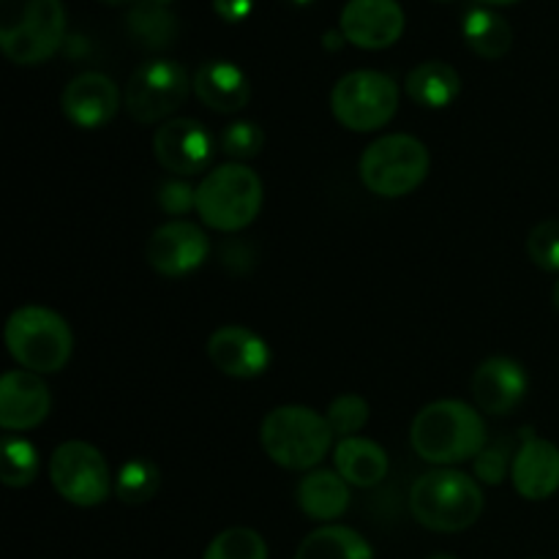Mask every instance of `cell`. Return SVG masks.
Listing matches in <instances>:
<instances>
[{"label": "cell", "mask_w": 559, "mask_h": 559, "mask_svg": "<svg viewBox=\"0 0 559 559\" xmlns=\"http://www.w3.org/2000/svg\"><path fill=\"white\" fill-rule=\"evenodd\" d=\"M191 85H194L197 98L207 109L222 115L240 112L251 98V85L246 71L240 66H235L233 60L224 58H213L200 63V69L191 76Z\"/></svg>", "instance_id": "obj_19"}, {"label": "cell", "mask_w": 559, "mask_h": 559, "mask_svg": "<svg viewBox=\"0 0 559 559\" xmlns=\"http://www.w3.org/2000/svg\"><path fill=\"white\" fill-rule=\"evenodd\" d=\"M298 508L314 522H336L349 508V484L331 469H314L298 484Z\"/></svg>", "instance_id": "obj_20"}, {"label": "cell", "mask_w": 559, "mask_h": 559, "mask_svg": "<svg viewBox=\"0 0 559 559\" xmlns=\"http://www.w3.org/2000/svg\"><path fill=\"white\" fill-rule=\"evenodd\" d=\"M484 489L459 469H431L415 480L409 491V511L415 522L431 533H462L484 513Z\"/></svg>", "instance_id": "obj_2"}, {"label": "cell", "mask_w": 559, "mask_h": 559, "mask_svg": "<svg viewBox=\"0 0 559 559\" xmlns=\"http://www.w3.org/2000/svg\"><path fill=\"white\" fill-rule=\"evenodd\" d=\"M295 559H374V551L358 530L325 524L300 540Z\"/></svg>", "instance_id": "obj_25"}, {"label": "cell", "mask_w": 559, "mask_h": 559, "mask_svg": "<svg viewBox=\"0 0 559 559\" xmlns=\"http://www.w3.org/2000/svg\"><path fill=\"white\" fill-rule=\"evenodd\" d=\"M260 445L273 464L284 469H314L333 445V429L325 415L300 404L271 409L260 426Z\"/></svg>", "instance_id": "obj_3"}, {"label": "cell", "mask_w": 559, "mask_h": 559, "mask_svg": "<svg viewBox=\"0 0 559 559\" xmlns=\"http://www.w3.org/2000/svg\"><path fill=\"white\" fill-rule=\"evenodd\" d=\"M207 358L222 374L235 380H254L271 366V347L251 328L224 325L207 338Z\"/></svg>", "instance_id": "obj_14"}, {"label": "cell", "mask_w": 559, "mask_h": 559, "mask_svg": "<svg viewBox=\"0 0 559 559\" xmlns=\"http://www.w3.org/2000/svg\"><path fill=\"white\" fill-rule=\"evenodd\" d=\"M126 31L142 49H167L178 38V16L156 0H136L126 14Z\"/></svg>", "instance_id": "obj_24"}, {"label": "cell", "mask_w": 559, "mask_h": 559, "mask_svg": "<svg viewBox=\"0 0 559 559\" xmlns=\"http://www.w3.org/2000/svg\"><path fill=\"white\" fill-rule=\"evenodd\" d=\"M63 38L66 9L60 0H0V47L11 63H44Z\"/></svg>", "instance_id": "obj_4"}, {"label": "cell", "mask_w": 559, "mask_h": 559, "mask_svg": "<svg viewBox=\"0 0 559 559\" xmlns=\"http://www.w3.org/2000/svg\"><path fill=\"white\" fill-rule=\"evenodd\" d=\"M49 409L52 396L41 374L25 369L5 371L0 380V426L5 431L36 429L47 420Z\"/></svg>", "instance_id": "obj_15"}, {"label": "cell", "mask_w": 559, "mask_h": 559, "mask_svg": "<svg viewBox=\"0 0 559 559\" xmlns=\"http://www.w3.org/2000/svg\"><path fill=\"white\" fill-rule=\"evenodd\" d=\"M440 3H451V0H440Z\"/></svg>", "instance_id": "obj_42"}, {"label": "cell", "mask_w": 559, "mask_h": 559, "mask_svg": "<svg viewBox=\"0 0 559 559\" xmlns=\"http://www.w3.org/2000/svg\"><path fill=\"white\" fill-rule=\"evenodd\" d=\"M102 3H109V5H134L136 0H102Z\"/></svg>", "instance_id": "obj_38"}, {"label": "cell", "mask_w": 559, "mask_h": 559, "mask_svg": "<svg viewBox=\"0 0 559 559\" xmlns=\"http://www.w3.org/2000/svg\"><path fill=\"white\" fill-rule=\"evenodd\" d=\"M218 147H222L224 156L243 164L249 158L260 156V151L265 147V131L251 123V120H235L218 134Z\"/></svg>", "instance_id": "obj_29"}, {"label": "cell", "mask_w": 559, "mask_h": 559, "mask_svg": "<svg viewBox=\"0 0 559 559\" xmlns=\"http://www.w3.org/2000/svg\"><path fill=\"white\" fill-rule=\"evenodd\" d=\"M49 480H52L55 491L76 508L102 506L109 491H115L104 453L82 440H71L55 448V453L49 456Z\"/></svg>", "instance_id": "obj_10"}, {"label": "cell", "mask_w": 559, "mask_h": 559, "mask_svg": "<svg viewBox=\"0 0 559 559\" xmlns=\"http://www.w3.org/2000/svg\"><path fill=\"white\" fill-rule=\"evenodd\" d=\"M413 451L424 462L451 467V464L469 462L486 445V424L480 413L456 399L431 402L415 415L409 426Z\"/></svg>", "instance_id": "obj_1"}, {"label": "cell", "mask_w": 559, "mask_h": 559, "mask_svg": "<svg viewBox=\"0 0 559 559\" xmlns=\"http://www.w3.org/2000/svg\"><path fill=\"white\" fill-rule=\"evenodd\" d=\"M265 186L260 175L238 162L211 169L197 186V213L202 224L218 233H240L262 211Z\"/></svg>", "instance_id": "obj_5"}, {"label": "cell", "mask_w": 559, "mask_h": 559, "mask_svg": "<svg viewBox=\"0 0 559 559\" xmlns=\"http://www.w3.org/2000/svg\"><path fill=\"white\" fill-rule=\"evenodd\" d=\"M158 205L169 216H183V213L197 207V189L191 183H186V180H167L158 189Z\"/></svg>", "instance_id": "obj_33"}, {"label": "cell", "mask_w": 559, "mask_h": 559, "mask_svg": "<svg viewBox=\"0 0 559 559\" xmlns=\"http://www.w3.org/2000/svg\"><path fill=\"white\" fill-rule=\"evenodd\" d=\"M254 9V0H213V11L222 16L224 22H243Z\"/></svg>", "instance_id": "obj_34"}, {"label": "cell", "mask_w": 559, "mask_h": 559, "mask_svg": "<svg viewBox=\"0 0 559 559\" xmlns=\"http://www.w3.org/2000/svg\"><path fill=\"white\" fill-rule=\"evenodd\" d=\"M331 109L344 129L358 134L385 129L399 109V85L385 71H349L333 85Z\"/></svg>", "instance_id": "obj_8"}, {"label": "cell", "mask_w": 559, "mask_h": 559, "mask_svg": "<svg viewBox=\"0 0 559 559\" xmlns=\"http://www.w3.org/2000/svg\"><path fill=\"white\" fill-rule=\"evenodd\" d=\"M338 27L355 47L388 49L402 38L404 11L399 0H347Z\"/></svg>", "instance_id": "obj_13"}, {"label": "cell", "mask_w": 559, "mask_h": 559, "mask_svg": "<svg viewBox=\"0 0 559 559\" xmlns=\"http://www.w3.org/2000/svg\"><path fill=\"white\" fill-rule=\"evenodd\" d=\"M551 298H555V309L559 311V282H557V287H555V295H551Z\"/></svg>", "instance_id": "obj_39"}, {"label": "cell", "mask_w": 559, "mask_h": 559, "mask_svg": "<svg viewBox=\"0 0 559 559\" xmlns=\"http://www.w3.org/2000/svg\"><path fill=\"white\" fill-rule=\"evenodd\" d=\"M462 36L475 55L497 60L511 49L513 27L500 11L489 5H469L462 16Z\"/></svg>", "instance_id": "obj_23"}, {"label": "cell", "mask_w": 559, "mask_h": 559, "mask_svg": "<svg viewBox=\"0 0 559 559\" xmlns=\"http://www.w3.org/2000/svg\"><path fill=\"white\" fill-rule=\"evenodd\" d=\"M325 418L331 424L333 435H338L342 440L358 437V431H364V426L369 424V402L358 393H342L331 402Z\"/></svg>", "instance_id": "obj_30"}, {"label": "cell", "mask_w": 559, "mask_h": 559, "mask_svg": "<svg viewBox=\"0 0 559 559\" xmlns=\"http://www.w3.org/2000/svg\"><path fill=\"white\" fill-rule=\"evenodd\" d=\"M344 41H347V38H344L342 27H336V31H328L325 36H322V44H325V49H331V52H338V49L344 47Z\"/></svg>", "instance_id": "obj_35"}, {"label": "cell", "mask_w": 559, "mask_h": 559, "mask_svg": "<svg viewBox=\"0 0 559 559\" xmlns=\"http://www.w3.org/2000/svg\"><path fill=\"white\" fill-rule=\"evenodd\" d=\"M527 254L540 271L559 273V218L535 224L527 238Z\"/></svg>", "instance_id": "obj_32"}, {"label": "cell", "mask_w": 559, "mask_h": 559, "mask_svg": "<svg viewBox=\"0 0 559 559\" xmlns=\"http://www.w3.org/2000/svg\"><path fill=\"white\" fill-rule=\"evenodd\" d=\"M207 257H211V238L194 222L175 218V222L162 224L147 238V265L167 278L189 276L197 267L205 265Z\"/></svg>", "instance_id": "obj_11"}, {"label": "cell", "mask_w": 559, "mask_h": 559, "mask_svg": "<svg viewBox=\"0 0 559 559\" xmlns=\"http://www.w3.org/2000/svg\"><path fill=\"white\" fill-rule=\"evenodd\" d=\"M480 5H508V3H519V0H478Z\"/></svg>", "instance_id": "obj_36"}, {"label": "cell", "mask_w": 559, "mask_h": 559, "mask_svg": "<svg viewBox=\"0 0 559 559\" xmlns=\"http://www.w3.org/2000/svg\"><path fill=\"white\" fill-rule=\"evenodd\" d=\"M158 486H162V473L147 459H131L115 475V497L126 506L151 502L158 495Z\"/></svg>", "instance_id": "obj_26"}, {"label": "cell", "mask_w": 559, "mask_h": 559, "mask_svg": "<svg viewBox=\"0 0 559 559\" xmlns=\"http://www.w3.org/2000/svg\"><path fill=\"white\" fill-rule=\"evenodd\" d=\"M404 91L426 109H445L462 93V76L445 60H426L407 74Z\"/></svg>", "instance_id": "obj_22"}, {"label": "cell", "mask_w": 559, "mask_h": 559, "mask_svg": "<svg viewBox=\"0 0 559 559\" xmlns=\"http://www.w3.org/2000/svg\"><path fill=\"white\" fill-rule=\"evenodd\" d=\"M38 478V451L25 437H5L0 448V480L9 489H25Z\"/></svg>", "instance_id": "obj_27"}, {"label": "cell", "mask_w": 559, "mask_h": 559, "mask_svg": "<svg viewBox=\"0 0 559 559\" xmlns=\"http://www.w3.org/2000/svg\"><path fill=\"white\" fill-rule=\"evenodd\" d=\"M153 156L167 173L191 178L213 162V136L200 120L173 118L153 134Z\"/></svg>", "instance_id": "obj_12"}, {"label": "cell", "mask_w": 559, "mask_h": 559, "mask_svg": "<svg viewBox=\"0 0 559 559\" xmlns=\"http://www.w3.org/2000/svg\"><path fill=\"white\" fill-rule=\"evenodd\" d=\"M429 559H456L453 555H431Z\"/></svg>", "instance_id": "obj_40"}, {"label": "cell", "mask_w": 559, "mask_h": 559, "mask_svg": "<svg viewBox=\"0 0 559 559\" xmlns=\"http://www.w3.org/2000/svg\"><path fill=\"white\" fill-rule=\"evenodd\" d=\"M194 85H191V76L183 63L169 58H151L131 71L129 82H126L123 107L131 120L153 126L183 107Z\"/></svg>", "instance_id": "obj_9"}, {"label": "cell", "mask_w": 559, "mask_h": 559, "mask_svg": "<svg viewBox=\"0 0 559 559\" xmlns=\"http://www.w3.org/2000/svg\"><path fill=\"white\" fill-rule=\"evenodd\" d=\"M431 167L429 151L409 134H385L371 142L360 156V180L385 200H399L418 189Z\"/></svg>", "instance_id": "obj_7"}, {"label": "cell", "mask_w": 559, "mask_h": 559, "mask_svg": "<svg viewBox=\"0 0 559 559\" xmlns=\"http://www.w3.org/2000/svg\"><path fill=\"white\" fill-rule=\"evenodd\" d=\"M60 109L76 129H102L118 115L120 91L107 74L85 71L63 87Z\"/></svg>", "instance_id": "obj_16"}, {"label": "cell", "mask_w": 559, "mask_h": 559, "mask_svg": "<svg viewBox=\"0 0 559 559\" xmlns=\"http://www.w3.org/2000/svg\"><path fill=\"white\" fill-rule=\"evenodd\" d=\"M284 3L295 5V9H304V5H311V3H314V0H284Z\"/></svg>", "instance_id": "obj_37"}, {"label": "cell", "mask_w": 559, "mask_h": 559, "mask_svg": "<svg viewBox=\"0 0 559 559\" xmlns=\"http://www.w3.org/2000/svg\"><path fill=\"white\" fill-rule=\"evenodd\" d=\"M202 559H267V544L257 530L229 527L211 540Z\"/></svg>", "instance_id": "obj_28"}, {"label": "cell", "mask_w": 559, "mask_h": 559, "mask_svg": "<svg viewBox=\"0 0 559 559\" xmlns=\"http://www.w3.org/2000/svg\"><path fill=\"white\" fill-rule=\"evenodd\" d=\"M5 347L11 358L33 374H58L74 353L71 328L47 306H20L5 322Z\"/></svg>", "instance_id": "obj_6"}, {"label": "cell", "mask_w": 559, "mask_h": 559, "mask_svg": "<svg viewBox=\"0 0 559 559\" xmlns=\"http://www.w3.org/2000/svg\"><path fill=\"white\" fill-rule=\"evenodd\" d=\"M511 478L524 500L544 502L555 497L559 491V448L527 431L513 456Z\"/></svg>", "instance_id": "obj_18"}, {"label": "cell", "mask_w": 559, "mask_h": 559, "mask_svg": "<svg viewBox=\"0 0 559 559\" xmlns=\"http://www.w3.org/2000/svg\"><path fill=\"white\" fill-rule=\"evenodd\" d=\"M156 3H162V5H173L175 0H156Z\"/></svg>", "instance_id": "obj_41"}, {"label": "cell", "mask_w": 559, "mask_h": 559, "mask_svg": "<svg viewBox=\"0 0 559 559\" xmlns=\"http://www.w3.org/2000/svg\"><path fill=\"white\" fill-rule=\"evenodd\" d=\"M513 456H516V451H513L511 440L486 442L484 451L473 459L475 480L486 486H500L511 473Z\"/></svg>", "instance_id": "obj_31"}, {"label": "cell", "mask_w": 559, "mask_h": 559, "mask_svg": "<svg viewBox=\"0 0 559 559\" xmlns=\"http://www.w3.org/2000/svg\"><path fill=\"white\" fill-rule=\"evenodd\" d=\"M527 371L513 358L484 360L473 374V399L484 413L508 415L527 396Z\"/></svg>", "instance_id": "obj_17"}, {"label": "cell", "mask_w": 559, "mask_h": 559, "mask_svg": "<svg viewBox=\"0 0 559 559\" xmlns=\"http://www.w3.org/2000/svg\"><path fill=\"white\" fill-rule=\"evenodd\" d=\"M333 462H336V473L358 489H371V486L382 484L391 469L388 453L366 437H347L338 442Z\"/></svg>", "instance_id": "obj_21"}]
</instances>
